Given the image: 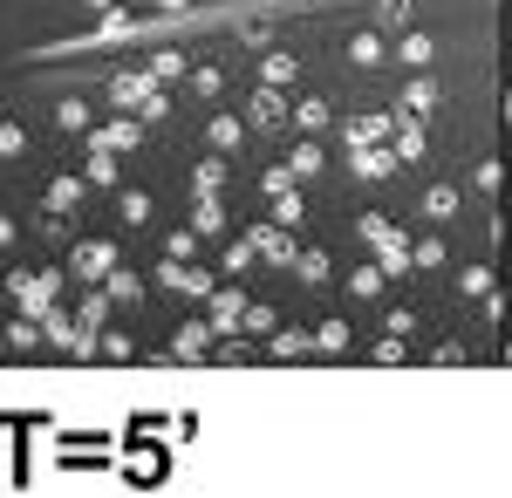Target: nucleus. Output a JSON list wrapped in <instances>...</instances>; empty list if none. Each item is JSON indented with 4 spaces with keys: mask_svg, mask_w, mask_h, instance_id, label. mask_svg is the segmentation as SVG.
<instances>
[{
    "mask_svg": "<svg viewBox=\"0 0 512 498\" xmlns=\"http://www.w3.org/2000/svg\"><path fill=\"white\" fill-rule=\"evenodd\" d=\"M7 294H14V307H21V314H48V307H55V294H62V273L48 267V273H7Z\"/></svg>",
    "mask_w": 512,
    "mask_h": 498,
    "instance_id": "obj_1",
    "label": "nucleus"
},
{
    "mask_svg": "<svg viewBox=\"0 0 512 498\" xmlns=\"http://www.w3.org/2000/svg\"><path fill=\"white\" fill-rule=\"evenodd\" d=\"M253 246H260V267H280V273H294V260H301V239H294V226H253L246 232Z\"/></svg>",
    "mask_w": 512,
    "mask_h": 498,
    "instance_id": "obj_2",
    "label": "nucleus"
},
{
    "mask_svg": "<svg viewBox=\"0 0 512 498\" xmlns=\"http://www.w3.org/2000/svg\"><path fill=\"white\" fill-rule=\"evenodd\" d=\"M144 130H151L144 116H110V123H96V130H89V151L130 157V151H137V144H144Z\"/></svg>",
    "mask_w": 512,
    "mask_h": 498,
    "instance_id": "obj_3",
    "label": "nucleus"
},
{
    "mask_svg": "<svg viewBox=\"0 0 512 498\" xmlns=\"http://www.w3.org/2000/svg\"><path fill=\"white\" fill-rule=\"evenodd\" d=\"M369 246H376V267L390 273V280H403V273L417 267V239H410L403 226H383L376 239H369Z\"/></svg>",
    "mask_w": 512,
    "mask_h": 498,
    "instance_id": "obj_4",
    "label": "nucleus"
},
{
    "mask_svg": "<svg viewBox=\"0 0 512 498\" xmlns=\"http://www.w3.org/2000/svg\"><path fill=\"white\" fill-rule=\"evenodd\" d=\"M69 267H76L82 280H89V287H103V280H110V273L123 267V253L110 246V239H82L76 253H69Z\"/></svg>",
    "mask_w": 512,
    "mask_h": 498,
    "instance_id": "obj_5",
    "label": "nucleus"
},
{
    "mask_svg": "<svg viewBox=\"0 0 512 498\" xmlns=\"http://www.w3.org/2000/svg\"><path fill=\"white\" fill-rule=\"evenodd\" d=\"M246 123H253V130H287V123H294V110H287V89L260 82V89H253V103H246Z\"/></svg>",
    "mask_w": 512,
    "mask_h": 498,
    "instance_id": "obj_6",
    "label": "nucleus"
},
{
    "mask_svg": "<svg viewBox=\"0 0 512 498\" xmlns=\"http://www.w3.org/2000/svg\"><path fill=\"white\" fill-rule=\"evenodd\" d=\"M151 89H158L151 69H117V76L103 82V96H110L117 110H144V96H151Z\"/></svg>",
    "mask_w": 512,
    "mask_h": 498,
    "instance_id": "obj_7",
    "label": "nucleus"
},
{
    "mask_svg": "<svg viewBox=\"0 0 512 498\" xmlns=\"http://www.w3.org/2000/svg\"><path fill=\"white\" fill-rule=\"evenodd\" d=\"M205 321H212L219 335H239V328H246V294H239V287H212V294H205Z\"/></svg>",
    "mask_w": 512,
    "mask_h": 498,
    "instance_id": "obj_8",
    "label": "nucleus"
},
{
    "mask_svg": "<svg viewBox=\"0 0 512 498\" xmlns=\"http://www.w3.org/2000/svg\"><path fill=\"white\" fill-rule=\"evenodd\" d=\"M396 144H369V151H349V171L362 178V185H383V178H396Z\"/></svg>",
    "mask_w": 512,
    "mask_h": 498,
    "instance_id": "obj_9",
    "label": "nucleus"
},
{
    "mask_svg": "<svg viewBox=\"0 0 512 498\" xmlns=\"http://www.w3.org/2000/svg\"><path fill=\"white\" fill-rule=\"evenodd\" d=\"M390 144H396V157H403V164H417V157L431 151V137H424V116L396 103V130H390Z\"/></svg>",
    "mask_w": 512,
    "mask_h": 498,
    "instance_id": "obj_10",
    "label": "nucleus"
},
{
    "mask_svg": "<svg viewBox=\"0 0 512 498\" xmlns=\"http://www.w3.org/2000/svg\"><path fill=\"white\" fill-rule=\"evenodd\" d=\"M390 130H396V110L349 116V123H342V144H349V151H369V144H390Z\"/></svg>",
    "mask_w": 512,
    "mask_h": 498,
    "instance_id": "obj_11",
    "label": "nucleus"
},
{
    "mask_svg": "<svg viewBox=\"0 0 512 498\" xmlns=\"http://www.w3.org/2000/svg\"><path fill=\"white\" fill-rule=\"evenodd\" d=\"M396 48H390V35L383 28H355L349 35V69H383Z\"/></svg>",
    "mask_w": 512,
    "mask_h": 498,
    "instance_id": "obj_12",
    "label": "nucleus"
},
{
    "mask_svg": "<svg viewBox=\"0 0 512 498\" xmlns=\"http://www.w3.org/2000/svg\"><path fill=\"white\" fill-rule=\"evenodd\" d=\"M212 342H219L212 321H185V328L171 335V355H178V362H212Z\"/></svg>",
    "mask_w": 512,
    "mask_h": 498,
    "instance_id": "obj_13",
    "label": "nucleus"
},
{
    "mask_svg": "<svg viewBox=\"0 0 512 498\" xmlns=\"http://www.w3.org/2000/svg\"><path fill=\"white\" fill-rule=\"evenodd\" d=\"M396 62H403L410 76H424V69L437 62V35H424V28H403V35H396Z\"/></svg>",
    "mask_w": 512,
    "mask_h": 498,
    "instance_id": "obj_14",
    "label": "nucleus"
},
{
    "mask_svg": "<svg viewBox=\"0 0 512 498\" xmlns=\"http://www.w3.org/2000/svg\"><path fill=\"white\" fill-rule=\"evenodd\" d=\"M205 144L219 157H239L246 151V116H212V123H205Z\"/></svg>",
    "mask_w": 512,
    "mask_h": 498,
    "instance_id": "obj_15",
    "label": "nucleus"
},
{
    "mask_svg": "<svg viewBox=\"0 0 512 498\" xmlns=\"http://www.w3.org/2000/svg\"><path fill=\"white\" fill-rule=\"evenodd\" d=\"M82 185H89V178H76V171L48 178V185H41V212H76V205H82Z\"/></svg>",
    "mask_w": 512,
    "mask_h": 498,
    "instance_id": "obj_16",
    "label": "nucleus"
},
{
    "mask_svg": "<svg viewBox=\"0 0 512 498\" xmlns=\"http://www.w3.org/2000/svg\"><path fill=\"white\" fill-rule=\"evenodd\" d=\"M308 348H315V335H301V328H274V335H267V348H260V355H267V362H301V355H308Z\"/></svg>",
    "mask_w": 512,
    "mask_h": 498,
    "instance_id": "obj_17",
    "label": "nucleus"
},
{
    "mask_svg": "<svg viewBox=\"0 0 512 498\" xmlns=\"http://www.w3.org/2000/svg\"><path fill=\"white\" fill-rule=\"evenodd\" d=\"M396 96H403V110H417V116H431L437 103H444V89L431 82V69H424V76H410L403 89H396Z\"/></svg>",
    "mask_w": 512,
    "mask_h": 498,
    "instance_id": "obj_18",
    "label": "nucleus"
},
{
    "mask_svg": "<svg viewBox=\"0 0 512 498\" xmlns=\"http://www.w3.org/2000/svg\"><path fill=\"white\" fill-rule=\"evenodd\" d=\"M260 82H274V89H294V82H301V62H294L287 48H267V55H260Z\"/></svg>",
    "mask_w": 512,
    "mask_h": 498,
    "instance_id": "obj_19",
    "label": "nucleus"
},
{
    "mask_svg": "<svg viewBox=\"0 0 512 498\" xmlns=\"http://www.w3.org/2000/svg\"><path fill=\"white\" fill-rule=\"evenodd\" d=\"M226 178H233V157H198L192 164V192H226Z\"/></svg>",
    "mask_w": 512,
    "mask_h": 498,
    "instance_id": "obj_20",
    "label": "nucleus"
},
{
    "mask_svg": "<svg viewBox=\"0 0 512 498\" xmlns=\"http://www.w3.org/2000/svg\"><path fill=\"white\" fill-rule=\"evenodd\" d=\"M48 342V328H41L35 314H21V321H7V355H35Z\"/></svg>",
    "mask_w": 512,
    "mask_h": 498,
    "instance_id": "obj_21",
    "label": "nucleus"
},
{
    "mask_svg": "<svg viewBox=\"0 0 512 498\" xmlns=\"http://www.w3.org/2000/svg\"><path fill=\"white\" fill-rule=\"evenodd\" d=\"M328 96H301V103H294V130H301V137H321V130H328Z\"/></svg>",
    "mask_w": 512,
    "mask_h": 498,
    "instance_id": "obj_22",
    "label": "nucleus"
},
{
    "mask_svg": "<svg viewBox=\"0 0 512 498\" xmlns=\"http://www.w3.org/2000/svg\"><path fill=\"white\" fill-rule=\"evenodd\" d=\"M192 232H205V239H219V232H226V205H219V192H198V205H192Z\"/></svg>",
    "mask_w": 512,
    "mask_h": 498,
    "instance_id": "obj_23",
    "label": "nucleus"
},
{
    "mask_svg": "<svg viewBox=\"0 0 512 498\" xmlns=\"http://www.w3.org/2000/svg\"><path fill=\"white\" fill-rule=\"evenodd\" d=\"M103 294H110V301H117V307H137V301H144V273L117 267V273H110V280H103Z\"/></svg>",
    "mask_w": 512,
    "mask_h": 498,
    "instance_id": "obj_24",
    "label": "nucleus"
},
{
    "mask_svg": "<svg viewBox=\"0 0 512 498\" xmlns=\"http://www.w3.org/2000/svg\"><path fill=\"white\" fill-rule=\"evenodd\" d=\"M328 273H335V260H328V253H315V246H301L294 280H301V287H328Z\"/></svg>",
    "mask_w": 512,
    "mask_h": 498,
    "instance_id": "obj_25",
    "label": "nucleus"
},
{
    "mask_svg": "<svg viewBox=\"0 0 512 498\" xmlns=\"http://www.w3.org/2000/svg\"><path fill=\"white\" fill-rule=\"evenodd\" d=\"M137 35V14L130 7H110V14H96V41H130Z\"/></svg>",
    "mask_w": 512,
    "mask_h": 498,
    "instance_id": "obj_26",
    "label": "nucleus"
},
{
    "mask_svg": "<svg viewBox=\"0 0 512 498\" xmlns=\"http://www.w3.org/2000/svg\"><path fill=\"white\" fill-rule=\"evenodd\" d=\"M424 219H458V185H424Z\"/></svg>",
    "mask_w": 512,
    "mask_h": 498,
    "instance_id": "obj_27",
    "label": "nucleus"
},
{
    "mask_svg": "<svg viewBox=\"0 0 512 498\" xmlns=\"http://www.w3.org/2000/svg\"><path fill=\"white\" fill-rule=\"evenodd\" d=\"M287 164H294V178H315L321 164H328V151H321L315 137H301V144H294V151H287Z\"/></svg>",
    "mask_w": 512,
    "mask_h": 498,
    "instance_id": "obj_28",
    "label": "nucleus"
},
{
    "mask_svg": "<svg viewBox=\"0 0 512 498\" xmlns=\"http://www.w3.org/2000/svg\"><path fill=\"white\" fill-rule=\"evenodd\" d=\"M82 178H89V185H103V192H117V178H123V171H117V157H110V151H89Z\"/></svg>",
    "mask_w": 512,
    "mask_h": 498,
    "instance_id": "obj_29",
    "label": "nucleus"
},
{
    "mask_svg": "<svg viewBox=\"0 0 512 498\" xmlns=\"http://www.w3.org/2000/svg\"><path fill=\"white\" fill-rule=\"evenodd\" d=\"M28 144H35V137H28V123H14V116H7V123H0V157H7V164H21Z\"/></svg>",
    "mask_w": 512,
    "mask_h": 498,
    "instance_id": "obj_30",
    "label": "nucleus"
},
{
    "mask_svg": "<svg viewBox=\"0 0 512 498\" xmlns=\"http://www.w3.org/2000/svg\"><path fill=\"white\" fill-rule=\"evenodd\" d=\"M383 280H390V273L369 260V267H355V273H349V294H355V301H376V294H383Z\"/></svg>",
    "mask_w": 512,
    "mask_h": 498,
    "instance_id": "obj_31",
    "label": "nucleus"
},
{
    "mask_svg": "<svg viewBox=\"0 0 512 498\" xmlns=\"http://www.w3.org/2000/svg\"><path fill=\"white\" fill-rule=\"evenodd\" d=\"M55 130H69V137L89 130V103H82V96H62V103H55Z\"/></svg>",
    "mask_w": 512,
    "mask_h": 498,
    "instance_id": "obj_32",
    "label": "nucleus"
},
{
    "mask_svg": "<svg viewBox=\"0 0 512 498\" xmlns=\"http://www.w3.org/2000/svg\"><path fill=\"white\" fill-rule=\"evenodd\" d=\"M192 89L205 96V103H219V96H226V69H219V62H205V69H192Z\"/></svg>",
    "mask_w": 512,
    "mask_h": 498,
    "instance_id": "obj_33",
    "label": "nucleus"
},
{
    "mask_svg": "<svg viewBox=\"0 0 512 498\" xmlns=\"http://www.w3.org/2000/svg\"><path fill=\"white\" fill-rule=\"evenodd\" d=\"M301 212H308V198H301V185H287V192H274V219H280V226H301Z\"/></svg>",
    "mask_w": 512,
    "mask_h": 498,
    "instance_id": "obj_34",
    "label": "nucleus"
},
{
    "mask_svg": "<svg viewBox=\"0 0 512 498\" xmlns=\"http://www.w3.org/2000/svg\"><path fill=\"white\" fill-rule=\"evenodd\" d=\"M219 260H226V273H246L253 260H260V246H253V239H226V246H219Z\"/></svg>",
    "mask_w": 512,
    "mask_h": 498,
    "instance_id": "obj_35",
    "label": "nucleus"
},
{
    "mask_svg": "<svg viewBox=\"0 0 512 498\" xmlns=\"http://www.w3.org/2000/svg\"><path fill=\"white\" fill-rule=\"evenodd\" d=\"M130 478H137V485H158L164 478V451H130Z\"/></svg>",
    "mask_w": 512,
    "mask_h": 498,
    "instance_id": "obj_36",
    "label": "nucleus"
},
{
    "mask_svg": "<svg viewBox=\"0 0 512 498\" xmlns=\"http://www.w3.org/2000/svg\"><path fill=\"white\" fill-rule=\"evenodd\" d=\"M458 294H465V301H485V294H492V267H465L458 273Z\"/></svg>",
    "mask_w": 512,
    "mask_h": 498,
    "instance_id": "obj_37",
    "label": "nucleus"
},
{
    "mask_svg": "<svg viewBox=\"0 0 512 498\" xmlns=\"http://www.w3.org/2000/svg\"><path fill=\"white\" fill-rule=\"evenodd\" d=\"M151 76L178 82V76H192V69H185V55H178V48H164V55H151Z\"/></svg>",
    "mask_w": 512,
    "mask_h": 498,
    "instance_id": "obj_38",
    "label": "nucleus"
},
{
    "mask_svg": "<svg viewBox=\"0 0 512 498\" xmlns=\"http://www.w3.org/2000/svg\"><path fill=\"white\" fill-rule=\"evenodd\" d=\"M117 212H123V226H144V219H151V198L144 192H117Z\"/></svg>",
    "mask_w": 512,
    "mask_h": 498,
    "instance_id": "obj_39",
    "label": "nucleus"
},
{
    "mask_svg": "<svg viewBox=\"0 0 512 498\" xmlns=\"http://www.w3.org/2000/svg\"><path fill=\"white\" fill-rule=\"evenodd\" d=\"M355 335H349V321H321L315 328V348H328V355H335V348H349Z\"/></svg>",
    "mask_w": 512,
    "mask_h": 498,
    "instance_id": "obj_40",
    "label": "nucleus"
},
{
    "mask_svg": "<svg viewBox=\"0 0 512 498\" xmlns=\"http://www.w3.org/2000/svg\"><path fill=\"white\" fill-rule=\"evenodd\" d=\"M130 355H137V342L123 328H103V362H130Z\"/></svg>",
    "mask_w": 512,
    "mask_h": 498,
    "instance_id": "obj_41",
    "label": "nucleus"
},
{
    "mask_svg": "<svg viewBox=\"0 0 512 498\" xmlns=\"http://www.w3.org/2000/svg\"><path fill=\"white\" fill-rule=\"evenodd\" d=\"M41 328H48V348H69V335H76V321H69V314H55V307L41 314Z\"/></svg>",
    "mask_w": 512,
    "mask_h": 498,
    "instance_id": "obj_42",
    "label": "nucleus"
},
{
    "mask_svg": "<svg viewBox=\"0 0 512 498\" xmlns=\"http://www.w3.org/2000/svg\"><path fill=\"white\" fill-rule=\"evenodd\" d=\"M410 21V0H376V28H403Z\"/></svg>",
    "mask_w": 512,
    "mask_h": 498,
    "instance_id": "obj_43",
    "label": "nucleus"
},
{
    "mask_svg": "<svg viewBox=\"0 0 512 498\" xmlns=\"http://www.w3.org/2000/svg\"><path fill=\"white\" fill-rule=\"evenodd\" d=\"M444 260H451V246H444V239H417V267H444Z\"/></svg>",
    "mask_w": 512,
    "mask_h": 498,
    "instance_id": "obj_44",
    "label": "nucleus"
},
{
    "mask_svg": "<svg viewBox=\"0 0 512 498\" xmlns=\"http://www.w3.org/2000/svg\"><path fill=\"white\" fill-rule=\"evenodd\" d=\"M369 362H383V369H396V362H403V335H383V342L369 348Z\"/></svg>",
    "mask_w": 512,
    "mask_h": 498,
    "instance_id": "obj_45",
    "label": "nucleus"
},
{
    "mask_svg": "<svg viewBox=\"0 0 512 498\" xmlns=\"http://www.w3.org/2000/svg\"><path fill=\"white\" fill-rule=\"evenodd\" d=\"M499 178H506V164H499V157H485V164L472 171V185H478V192H499Z\"/></svg>",
    "mask_w": 512,
    "mask_h": 498,
    "instance_id": "obj_46",
    "label": "nucleus"
},
{
    "mask_svg": "<svg viewBox=\"0 0 512 498\" xmlns=\"http://www.w3.org/2000/svg\"><path fill=\"white\" fill-rule=\"evenodd\" d=\"M246 328H253V335H274V307H267V301H246Z\"/></svg>",
    "mask_w": 512,
    "mask_h": 498,
    "instance_id": "obj_47",
    "label": "nucleus"
},
{
    "mask_svg": "<svg viewBox=\"0 0 512 498\" xmlns=\"http://www.w3.org/2000/svg\"><path fill=\"white\" fill-rule=\"evenodd\" d=\"M137 116H144V123H164V116H171V96H164V89H151V96H144V110H137Z\"/></svg>",
    "mask_w": 512,
    "mask_h": 498,
    "instance_id": "obj_48",
    "label": "nucleus"
},
{
    "mask_svg": "<svg viewBox=\"0 0 512 498\" xmlns=\"http://www.w3.org/2000/svg\"><path fill=\"white\" fill-rule=\"evenodd\" d=\"M164 253H171V260H192V253H198V232H171V239H164Z\"/></svg>",
    "mask_w": 512,
    "mask_h": 498,
    "instance_id": "obj_49",
    "label": "nucleus"
},
{
    "mask_svg": "<svg viewBox=\"0 0 512 498\" xmlns=\"http://www.w3.org/2000/svg\"><path fill=\"white\" fill-rule=\"evenodd\" d=\"M431 362H437V369H458V362H465V342H437Z\"/></svg>",
    "mask_w": 512,
    "mask_h": 498,
    "instance_id": "obj_50",
    "label": "nucleus"
},
{
    "mask_svg": "<svg viewBox=\"0 0 512 498\" xmlns=\"http://www.w3.org/2000/svg\"><path fill=\"white\" fill-rule=\"evenodd\" d=\"M0 246H14V219L7 212H0Z\"/></svg>",
    "mask_w": 512,
    "mask_h": 498,
    "instance_id": "obj_51",
    "label": "nucleus"
},
{
    "mask_svg": "<svg viewBox=\"0 0 512 498\" xmlns=\"http://www.w3.org/2000/svg\"><path fill=\"white\" fill-rule=\"evenodd\" d=\"M158 7H164V14H185V7H192V0H158Z\"/></svg>",
    "mask_w": 512,
    "mask_h": 498,
    "instance_id": "obj_52",
    "label": "nucleus"
},
{
    "mask_svg": "<svg viewBox=\"0 0 512 498\" xmlns=\"http://www.w3.org/2000/svg\"><path fill=\"white\" fill-rule=\"evenodd\" d=\"M89 7H96V14H110V7H117V0H89Z\"/></svg>",
    "mask_w": 512,
    "mask_h": 498,
    "instance_id": "obj_53",
    "label": "nucleus"
}]
</instances>
